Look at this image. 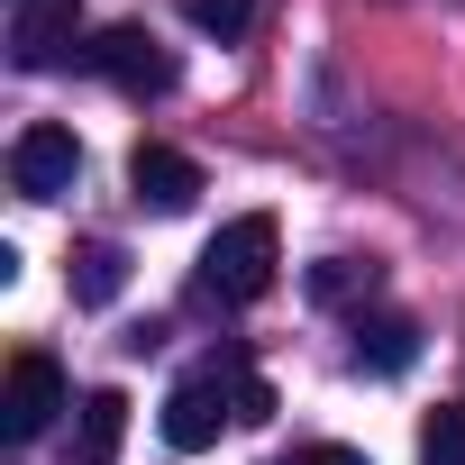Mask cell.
<instances>
[{"mask_svg": "<svg viewBox=\"0 0 465 465\" xmlns=\"http://www.w3.org/2000/svg\"><path fill=\"white\" fill-rule=\"evenodd\" d=\"M274 265H283V228H274V210H247V219H228L219 238L201 247V292L265 302L274 292Z\"/></svg>", "mask_w": 465, "mask_h": 465, "instance_id": "6da1fadb", "label": "cell"}, {"mask_svg": "<svg viewBox=\"0 0 465 465\" xmlns=\"http://www.w3.org/2000/svg\"><path fill=\"white\" fill-rule=\"evenodd\" d=\"M119 438H128V392H83V447H74V465H110L119 456Z\"/></svg>", "mask_w": 465, "mask_h": 465, "instance_id": "30bf717a", "label": "cell"}, {"mask_svg": "<svg viewBox=\"0 0 465 465\" xmlns=\"http://www.w3.org/2000/svg\"><path fill=\"white\" fill-rule=\"evenodd\" d=\"M283 465H365V447H338V438H311V447H292Z\"/></svg>", "mask_w": 465, "mask_h": 465, "instance_id": "9a60e30c", "label": "cell"}, {"mask_svg": "<svg viewBox=\"0 0 465 465\" xmlns=\"http://www.w3.org/2000/svg\"><path fill=\"white\" fill-rule=\"evenodd\" d=\"M74 37H83V0H19V10H10V64L19 74L64 64Z\"/></svg>", "mask_w": 465, "mask_h": 465, "instance_id": "8992f818", "label": "cell"}, {"mask_svg": "<svg viewBox=\"0 0 465 465\" xmlns=\"http://www.w3.org/2000/svg\"><path fill=\"white\" fill-rule=\"evenodd\" d=\"M228 420H238V383H219V374H183V383L164 392V447H173V456L219 447Z\"/></svg>", "mask_w": 465, "mask_h": 465, "instance_id": "277c9868", "label": "cell"}, {"mask_svg": "<svg viewBox=\"0 0 465 465\" xmlns=\"http://www.w3.org/2000/svg\"><path fill=\"white\" fill-rule=\"evenodd\" d=\"M83 74H101L110 92H128V101H155V92H173V55L137 28V19H119V28H101L92 46H83Z\"/></svg>", "mask_w": 465, "mask_h": 465, "instance_id": "7a4b0ae2", "label": "cell"}, {"mask_svg": "<svg viewBox=\"0 0 465 465\" xmlns=\"http://www.w3.org/2000/svg\"><path fill=\"white\" fill-rule=\"evenodd\" d=\"M420 465H465V401H438L420 420Z\"/></svg>", "mask_w": 465, "mask_h": 465, "instance_id": "8fae6325", "label": "cell"}, {"mask_svg": "<svg viewBox=\"0 0 465 465\" xmlns=\"http://www.w3.org/2000/svg\"><path fill=\"white\" fill-rule=\"evenodd\" d=\"M238 420H274V383L238 365Z\"/></svg>", "mask_w": 465, "mask_h": 465, "instance_id": "5bb4252c", "label": "cell"}, {"mask_svg": "<svg viewBox=\"0 0 465 465\" xmlns=\"http://www.w3.org/2000/svg\"><path fill=\"white\" fill-rule=\"evenodd\" d=\"M55 411H64V365H55L46 347L10 356V383H0V438H10V447H37V438L55 429Z\"/></svg>", "mask_w": 465, "mask_h": 465, "instance_id": "3957f363", "label": "cell"}, {"mask_svg": "<svg viewBox=\"0 0 465 465\" xmlns=\"http://www.w3.org/2000/svg\"><path fill=\"white\" fill-rule=\"evenodd\" d=\"M128 192H137V210L173 219V210L201 201V164H192L183 146H137V155H128Z\"/></svg>", "mask_w": 465, "mask_h": 465, "instance_id": "52a82bcc", "label": "cell"}, {"mask_svg": "<svg viewBox=\"0 0 465 465\" xmlns=\"http://www.w3.org/2000/svg\"><path fill=\"white\" fill-rule=\"evenodd\" d=\"M119 292H128V247H110V238L74 247V302L83 311H110Z\"/></svg>", "mask_w": 465, "mask_h": 465, "instance_id": "ba28073f", "label": "cell"}, {"mask_svg": "<svg viewBox=\"0 0 465 465\" xmlns=\"http://www.w3.org/2000/svg\"><path fill=\"white\" fill-rule=\"evenodd\" d=\"M356 292H374V265H347V256L311 265V302H356Z\"/></svg>", "mask_w": 465, "mask_h": 465, "instance_id": "7c38bea8", "label": "cell"}, {"mask_svg": "<svg viewBox=\"0 0 465 465\" xmlns=\"http://www.w3.org/2000/svg\"><path fill=\"white\" fill-rule=\"evenodd\" d=\"M183 19H192L201 37H238V28L256 19V0H183Z\"/></svg>", "mask_w": 465, "mask_h": 465, "instance_id": "4fadbf2b", "label": "cell"}, {"mask_svg": "<svg viewBox=\"0 0 465 465\" xmlns=\"http://www.w3.org/2000/svg\"><path fill=\"white\" fill-rule=\"evenodd\" d=\"M10 183H19L28 201H64V192L83 183V137L55 128V119L19 128V146H10Z\"/></svg>", "mask_w": 465, "mask_h": 465, "instance_id": "5b68a950", "label": "cell"}, {"mask_svg": "<svg viewBox=\"0 0 465 465\" xmlns=\"http://www.w3.org/2000/svg\"><path fill=\"white\" fill-rule=\"evenodd\" d=\"M411 356H420V329H411L401 311L356 320V365H374V374H411Z\"/></svg>", "mask_w": 465, "mask_h": 465, "instance_id": "9c48e42d", "label": "cell"}, {"mask_svg": "<svg viewBox=\"0 0 465 465\" xmlns=\"http://www.w3.org/2000/svg\"><path fill=\"white\" fill-rule=\"evenodd\" d=\"M10 10H19V0H10Z\"/></svg>", "mask_w": 465, "mask_h": 465, "instance_id": "2e32d148", "label": "cell"}]
</instances>
